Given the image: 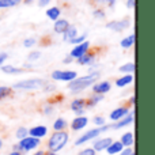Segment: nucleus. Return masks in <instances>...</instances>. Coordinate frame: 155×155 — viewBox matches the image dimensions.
Wrapping results in <instances>:
<instances>
[{
  "label": "nucleus",
  "instance_id": "obj_38",
  "mask_svg": "<svg viewBox=\"0 0 155 155\" xmlns=\"http://www.w3.org/2000/svg\"><path fill=\"white\" fill-rule=\"evenodd\" d=\"M49 3H51V0H40V2H38V5H40V7H46Z\"/></svg>",
  "mask_w": 155,
  "mask_h": 155
},
{
  "label": "nucleus",
  "instance_id": "obj_8",
  "mask_svg": "<svg viewBox=\"0 0 155 155\" xmlns=\"http://www.w3.org/2000/svg\"><path fill=\"white\" fill-rule=\"evenodd\" d=\"M88 46H90V42H87V41H84V42H82V44H78L75 48L71 51V57H76V59H79L80 56H83V54L87 53Z\"/></svg>",
  "mask_w": 155,
  "mask_h": 155
},
{
  "label": "nucleus",
  "instance_id": "obj_3",
  "mask_svg": "<svg viewBox=\"0 0 155 155\" xmlns=\"http://www.w3.org/2000/svg\"><path fill=\"white\" fill-rule=\"evenodd\" d=\"M44 86H45V82L42 79H27L14 84V88H16V90H35V88L44 87Z\"/></svg>",
  "mask_w": 155,
  "mask_h": 155
},
{
  "label": "nucleus",
  "instance_id": "obj_24",
  "mask_svg": "<svg viewBox=\"0 0 155 155\" xmlns=\"http://www.w3.org/2000/svg\"><path fill=\"white\" fill-rule=\"evenodd\" d=\"M132 75H125V76H123V78H120V79L116 82V84L118 86V87H124V86H127V84H129V83L132 82Z\"/></svg>",
  "mask_w": 155,
  "mask_h": 155
},
{
  "label": "nucleus",
  "instance_id": "obj_10",
  "mask_svg": "<svg viewBox=\"0 0 155 155\" xmlns=\"http://www.w3.org/2000/svg\"><path fill=\"white\" fill-rule=\"evenodd\" d=\"M127 114H128V109H127V107H117V109H114L112 113H110V120L118 121L123 117H125Z\"/></svg>",
  "mask_w": 155,
  "mask_h": 155
},
{
  "label": "nucleus",
  "instance_id": "obj_22",
  "mask_svg": "<svg viewBox=\"0 0 155 155\" xmlns=\"http://www.w3.org/2000/svg\"><path fill=\"white\" fill-rule=\"evenodd\" d=\"M22 0H0V8H8V7H15L21 3Z\"/></svg>",
  "mask_w": 155,
  "mask_h": 155
},
{
  "label": "nucleus",
  "instance_id": "obj_20",
  "mask_svg": "<svg viewBox=\"0 0 155 155\" xmlns=\"http://www.w3.org/2000/svg\"><path fill=\"white\" fill-rule=\"evenodd\" d=\"M3 72L5 74H15V75H18V74H23L25 70H22V68H16V67H12V65H4V67H2Z\"/></svg>",
  "mask_w": 155,
  "mask_h": 155
},
{
  "label": "nucleus",
  "instance_id": "obj_26",
  "mask_svg": "<svg viewBox=\"0 0 155 155\" xmlns=\"http://www.w3.org/2000/svg\"><path fill=\"white\" fill-rule=\"evenodd\" d=\"M67 127V123H65V120H63V118H57L56 121H54V124H53V128H54V131H63V129Z\"/></svg>",
  "mask_w": 155,
  "mask_h": 155
},
{
  "label": "nucleus",
  "instance_id": "obj_16",
  "mask_svg": "<svg viewBox=\"0 0 155 155\" xmlns=\"http://www.w3.org/2000/svg\"><path fill=\"white\" fill-rule=\"evenodd\" d=\"M123 147H124V146L121 144V142H112V144H110L109 147L106 148V151H107V153H109L110 155L118 154L121 150H123Z\"/></svg>",
  "mask_w": 155,
  "mask_h": 155
},
{
  "label": "nucleus",
  "instance_id": "obj_39",
  "mask_svg": "<svg viewBox=\"0 0 155 155\" xmlns=\"http://www.w3.org/2000/svg\"><path fill=\"white\" fill-rule=\"evenodd\" d=\"M131 153H132L131 148H125V150H121L120 151V155H129Z\"/></svg>",
  "mask_w": 155,
  "mask_h": 155
},
{
  "label": "nucleus",
  "instance_id": "obj_35",
  "mask_svg": "<svg viewBox=\"0 0 155 155\" xmlns=\"http://www.w3.org/2000/svg\"><path fill=\"white\" fill-rule=\"evenodd\" d=\"M94 124H97L98 127L104 125V124H105V118H104V117H99V116H98V117L94 118Z\"/></svg>",
  "mask_w": 155,
  "mask_h": 155
},
{
  "label": "nucleus",
  "instance_id": "obj_31",
  "mask_svg": "<svg viewBox=\"0 0 155 155\" xmlns=\"http://www.w3.org/2000/svg\"><path fill=\"white\" fill-rule=\"evenodd\" d=\"M84 40H86V34H83V35H80V37H75L74 40H71L70 42H72V44H82V42H84Z\"/></svg>",
  "mask_w": 155,
  "mask_h": 155
},
{
  "label": "nucleus",
  "instance_id": "obj_19",
  "mask_svg": "<svg viewBox=\"0 0 155 155\" xmlns=\"http://www.w3.org/2000/svg\"><path fill=\"white\" fill-rule=\"evenodd\" d=\"M94 56H90V54H83V56H80L79 59H78V63L79 64H82V65H90V64H93L94 63Z\"/></svg>",
  "mask_w": 155,
  "mask_h": 155
},
{
  "label": "nucleus",
  "instance_id": "obj_17",
  "mask_svg": "<svg viewBox=\"0 0 155 155\" xmlns=\"http://www.w3.org/2000/svg\"><path fill=\"white\" fill-rule=\"evenodd\" d=\"M63 34H64V40H65V41H71V40H74V38L76 37L78 30H76V27L70 26L64 33H63Z\"/></svg>",
  "mask_w": 155,
  "mask_h": 155
},
{
  "label": "nucleus",
  "instance_id": "obj_30",
  "mask_svg": "<svg viewBox=\"0 0 155 155\" xmlns=\"http://www.w3.org/2000/svg\"><path fill=\"white\" fill-rule=\"evenodd\" d=\"M41 57V52H31V53L29 54V56H27V60H29V61H35V60H38Z\"/></svg>",
  "mask_w": 155,
  "mask_h": 155
},
{
  "label": "nucleus",
  "instance_id": "obj_7",
  "mask_svg": "<svg viewBox=\"0 0 155 155\" xmlns=\"http://www.w3.org/2000/svg\"><path fill=\"white\" fill-rule=\"evenodd\" d=\"M129 25H131V21L128 18L124 19V21H112L106 25L107 29L110 30H114V31H123V30L128 29Z\"/></svg>",
  "mask_w": 155,
  "mask_h": 155
},
{
  "label": "nucleus",
  "instance_id": "obj_48",
  "mask_svg": "<svg viewBox=\"0 0 155 155\" xmlns=\"http://www.w3.org/2000/svg\"><path fill=\"white\" fill-rule=\"evenodd\" d=\"M2 146H3V142H2V139H0V148H2Z\"/></svg>",
  "mask_w": 155,
  "mask_h": 155
},
{
  "label": "nucleus",
  "instance_id": "obj_12",
  "mask_svg": "<svg viewBox=\"0 0 155 155\" xmlns=\"http://www.w3.org/2000/svg\"><path fill=\"white\" fill-rule=\"evenodd\" d=\"M46 132H48L46 127L38 125V127H34V128L30 129L29 134H30V136H31V137H37V139H40V137H44V136H45Z\"/></svg>",
  "mask_w": 155,
  "mask_h": 155
},
{
  "label": "nucleus",
  "instance_id": "obj_32",
  "mask_svg": "<svg viewBox=\"0 0 155 155\" xmlns=\"http://www.w3.org/2000/svg\"><path fill=\"white\" fill-rule=\"evenodd\" d=\"M23 45L26 46V48H30V46L35 45V40H34V38H27V40L23 41Z\"/></svg>",
  "mask_w": 155,
  "mask_h": 155
},
{
  "label": "nucleus",
  "instance_id": "obj_6",
  "mask_svg": "<svg viewBox=\"0 0 155 155\" xmlns=\"http://www.w3.org/2000/svg\"><path fill=\"white\" fill-rule=\"evenodd\" d=\"M75 78H76L75 71H53V72H52V79H54V80L72 82Z\"/></svg>",
  "mask_w": 155,
  "mask_h": 155
},
{
  "label": "nucleus",
  "instance_id": "obj_41",
  "mask_svg": "<svg viewBox=\"0 0 155 155\" xmlns=\"http://www.w3.org/2000/svg\"><path fill=\"white\" fill-rule=\"evenodd\" d=\"M45 113L46 114H51L52 113V106H45Z\"/></svg>",
  "mask_w": 155,
  "mask_h": 155
},
{
  "label": "nucleus",
  "instance_id": "obj_9",
  "mask_svg": "<svg viewBox=\"0 0 155 155\" xmlns=\"http://www.w3.org/2000/svg\"><path fill=\"white\" fill-rule=\"evenodd\" d=\"M93 90L95 94H105L110 90V83L107 82V80H105V82H98L93 86Z\"/></svg>",
  "mask_w": 155,
  "mask_h": 155
},
{
  "label": "nucleus",
  "instance_id": "obj_13",
  "mask_svg": "<svg viewBox=\"0 0 155 155\" xmlns=\"http://www.w3.org/2000/svg\"><path fill=\"white\" fill-rule=\"evenodd\" d=\"M132 121H134V114H127L125 117H123L121 120H118L114 125H110V127H112L113 129H120V128H123V127L129 125Z\"/></svg>",
  "mask_w": 155,
  "mask_h": 155
},
{
  "label": "nucleus",
  "instance_id": "obj_4",
  "mask_svg": "<svg viewBox=\"0 0 155 155\" xmlns=\"http://www.w3.org/2000/svg\"><path fill=\"white\" fill-rule=\"evenodd\" d=\"M109 128H110L109 125H102V127H98V128L90 129V131L86 132L83 136H80L79 139L76 140V142H75V146H80V144H83V143H86V142H90L91 139H94V137L99 136V135H101V132L107 131Z\"/></svg>",
  "mask_w": 155,
  "mask_h": 155
},
{
  "label": "nucleus",
  "instance_id": "obj_50",
  "mask_svg": "<svg viewBox=\"0 0 155 155\" xmlns=\"http://www.w3.org/2000/svg\"><path fill=\"white\" fill-rule=\"evenodd\" d=\"M129 155H135V153H134V151H132V153H131V154H129Z\"/></svg>",
  "mask_w": 155,
  "mask_h": 155
},
{
  "label": "nucleus",
  "instance_id": "obj_5",
  "mask_svg": "<svg viewBox=\"0 0 155 155\" xmlns=\"http://www.w3.org/2000/svg\"><path fill=\"white\" fill-rule=\"evenodd\" d=\"M38 144H40V139L30 136V137H23V139H21L19 144L16 146L15 148H19V150H22V151H30V150H34Z\"/></svg>",
  "mask_w": 155,
  "mask_h": 155
},
{
  "label": "nucleus",
  "instance_id": "obj_27",
  "mask_svg": "<svg viewBox=\"0 0 155 155\" xmlns=\"http://www.w3.org/2000/svg\"><path fill=\"white\" fill-rule=\"evenodd\" d=\"M120 72H128V74L135 72V64H134V63H127V64L121 65V67H120Z\"/></svg>",
  "mask_w": 155,
  "mask_h": 155
},
{
  "label": "nucleus",
  "instance_id": "obj_44",
  "mask_svg": "<svg viewBox=\"0 0 155 155\" xmlns=\"http://www.w3.org/2000/svg\"><path fill=\"white\" fill-rule=\"evenodd\" d=\"M33 155H45V154H44V151H37V153L33 154Z\"/></svg>",
  "mask_w": 155,
  "mask_h": 155
},
{
  "label": "nucleus",
  "instance_id": "obj_23",
  "mask_svg": "<svg viewBox=\"0 0 155 155\" xmlns=\"http://www.w3.org/2000/svg\"><path fill=\"white\" fill-rule=\"evenodd\" d=\"M46 15H48L52 21H57V18L60 16V8H57V7L49 8V10L46 11Z\"/></svg>",
  "mask_w": 155,
  "mask_h": 155
},
{
  "label": "nucleus",
  "instance_id": "obj_25",
  "mask_svg": "<svg viewBox=\"0 0 155 155\" xmlns=\"http://www.w3.org/2000/svg\"><path fill=\"white\" fill-rule=\"evenodd\" d=\"M134 42H135V34H132L121 41V46H123V48H131V46L134 45Z\"/></svg>",
  "mask_w": 155,
  "mask_h": 155
},
{
  "label": "nucleus",
  "instance_id": "obj_28",
  "mask_svg": "<svg viewBox=\"0 0 155 155\" xmlns=\"http://www.w3.org/2000/svg\"><path fill=\"white\" fill-rule=\"evenodd\" d=\"M102 99H104V94H94V95L91 97L90 102H88V106H94V105H97L98 102H101Z\"/></svg>",
  "mask_w": 155,
  "mask_h": 155
},
{
  "label": "nucleus",
  "instance_id": "obj_46",
  "mask_svg": "<svg viewBox=\"0 0 155 155\" xmlns=\"http://www.w3.org/2000/svg\"><path fill=\"white\" fill-rule=\"evenodd\" d=\"M31 2H33V0H25V3H26V4H30Z\"/></svg>",
  "mask_w": 155,
  "mask_h": 155
},
{
  "label": "nucleus",
  "instance_id": "obj_18",
  "mask_svg": "<svg viewBox=\"0 0 155 155\" xmlns=\"http://www.w3.org/2000/svg\"><path fill=\"white\" fill-rule=\"evenodd\" d=\"M121 144L123 146H127V147H129V146L134 144V135L131 134V132H127V134H124L123 136H121Z\"/></svg>",
  "mask_w": 155,
  "mask_h": 155
},
{
  "label": "nucleus",
  "instance_id": "obj_37",
  "mask_svg": "<svg viewBox=\"0 0 155 155\" xmlns=\"http://www.w3.org/2000/svg\"><path fill=\"white\" fill-rule=\"evenodd\" d=\"M7 57H8L7 53H4V52H0V65H3V63L7 60Z\"/></svg>",
  "mask_w": 155,
  "mask_h": 155
},
{
  "label": "nucleus",
  "instance_id": "obj_42",
  "mask_svg": "<svg viewBox=\"0 0 155 155\" xmlns=\"http://www.w3.org/2000/svg\"><path fill=\"white\" fill-rule=\"evenodd\" d=\"M105 2H107V4H109L110 7H113V5H114V3H116V0H105Z\"/></svg>",
  "mask_w": 155,
  "mask_h": 155
},
{
  "label": "nucleus",
  "instance_id": "obj_1",
  "mask_svg": "<svg viewBox=\"0 0 155 155\" xmlns=\"http://www.w3.org/2000/svg\"><path fill=\"white\" fill-rule=\"evenodd\" d=\"M99 78V72H90L86 76H80V78H75L72 82L68 84V88L72 91H82L86 87L91 86L93 83H95Z\"/></svg>",
  "mask_w": 155,
  "mask_h": 155
},
{
  "label": "nucleus",
  "instance_id": "obj_43",
  "mask_svg": "<svg viewBox=\"0 0 155 155\" xmlns=\"http://www.w3.org/2000/svg\"><path fill=\"white\" fill-rule=\"evenodd\" d=\"M63 63H65V64H70V63H72V57H68V59H65Z\"/></svg>",
  "mask_w": 155,
  "mask_h": 155
},
{
  "label": "nucleus",
  "instance_id": "obj_15",
  "mask_svg": "<svg viewBox=\"0 0 155 155\" xmlns=\"http://www.w3.org/2000/svg\"><path fill=\"white\" fill-rule=\"evenodd\" d=\"M86 125H87V118L83 117V116H79V117H76L75 120L72 121V124H71V127H72L74 131H79V129H83Z\"/></svg>",
  "mask_w": 155,
  "mask_h": 155
},
{
  "label": "nucleus",
  "instance_id": "obj_34",
  "mask_svg": "<svg viewBox=\"0 0 155 155\" xmlns=\"http://www.w3.org/2000/svg\"><path fill=\"white\" fill-rule=\"evenodd\" d=\"M94 16L98 18V19H104L105 18V12L102 10H97V11H94Z\"/></svg>",
  "mask_w": 155,
  "mask_h": 155
},
{
  "label": "nucleus",
  "instance_id": "obj_33",
  "mask_svg": "<svg viewBox=\"0 0 155 155\" xmlns=\"http://www.w3.org/2000/svg\"><path fill=\"white\" fill-rule=\"evenodd\" d=\"M79 155H95V150L94 148H86V150L80 151Z\"/></svg>",
  "mask_w": 155,
  "mask_h": 155
},
{
  "label": "nucleus",
  "instance_id": "obj_47",
  "mask_svg": "<svg viewBox=\"0 0 155 155\" xmlns=\"http://www.w3.org/2000/svg\"><path fill=\"white\" fill-rule=\"evenodd\" d=\"M48 155H59V154H57V153H49Z\"/></svg>",
  "mask_w": 155,
  "mask_h": 155
},
{
  "label": "nucleus",
  "instance_id": "obj_36",
  "mask_svg": "<svg viewBox=\"0 0 155 155\" xmlns=\"http://www.w3.org/2000/svg\"><path fill=\"white\" fill-rule=\"evenodd\" d=\"M8 93H10V88L8 87H0V99H2L3 97L7 95Z\"/></svg>",
  "mask_w": 155,
  "mask_h": 155
},
{
  "label": "nucleus",
  "instance_id": "obj_14",
  "mask_svg": "<svg viewBox=\"0 0 155 155\" xmlns=\"http://www.w3.org/2000/svg\"><path fill=\"white\" fill-rule=\"evenodd\" d=\"M68 27H70V23H68V21H65V19H57V21H54V31L56 33L63 34Z\"/></svg>",
  "mask_w": 155,
  "mask_h": 155
},
{
  "label": "nucleus",
  "instance_id": "obj_45",
  "mask_svg": "<svg viewBox=\"0 0 155 155\" xmlns=\"http://www.w3.org/2000/svg\"><path fill=\"white\" fill-rule=\"evenodd\" d=\"M10 155H21V153H18V151H14V153H11Z\"/></svg>",
  "mask_w": 155,
  "mask_h": 155
},
{
  "label": "nucleus",
  "instance_id": "obj_49",
  "mask_svg": "<svg viewBox=\"0 0 155 155\" xmlns=\"http://www.w3.org/2000/svg\"><path fill=\"white\" fill-rule=\"evenodd\" d=\"M97 2H99V3H102V2H105V0H97Z\"/></svg>",
  "mask_w": 155,
  "mask_h": 155
},
{
  "label": "nucleus",
  "instance_id": "obj_2",
  "mask_svg": "<svg viewBox=\"0 0 155 155\" xmlns=\"http://www.w3.org/2000/svg\"><path fill=\"white\" fill-rule=\"evenodd\" d=\"M68 142V134L64 131H57L51 136L48 143V147L52 153H57L60 151Z\"/></svg>",
  "mask_w": 155,
  "mask_h": 155
},
{
  "label": "nucleus",
  "instance_id": "obj_29",
  "mask_svg": "<svg viewBox=\"0 0 155 155\" xmlns=\"http://www.w3.org/2000/svg\"><path fill=\"white\" fill-rule=\"evenodd\" d=\"M27 134H29V131H27L25 127H21V128L16 131V137H18V139H23V137H27Z\"/></svg>",
  "mask_w": 155,
  "mask_h": 155
},
{
  "label": "nucleus",
  "instance_id": "obj_11",
  "mask_svg": "<svg viewBox=\"0 0 155 155\" xmlns=\"http://www.w3.org/2000/svg\"><path fill=\"white\" fill-rule=\"evenodd\" d=\"M113 140L110 137H104V139H99L94 143V150L95 151H102V150H106L110 144H112Z\"/></svg>",
  "mask_w": 155,
  "mask_h": 155
},
{
  "label": "nucleus",
  "instance_id": "obj_40",
  "mask_svg": "<svg viewBox=\"0 0 155 155\" xmlns=\"http://www.w3.org/2000/svg\"><path fill=\"white\" fill-rule=\"evenodd\" d=\"M127 7H128V8H134L135 7V0H128V2H127Z\"/></svg>",
  "mask_w": 155,
  "mask_h": 155
},
{
  "label": "nucleus",
  "instance_id": "obj_21",
  "mask_svg": "<svg viewBox=\"0 0 155 155\" xmlns=\"http://www.w3.org/2000/svg\"><path fill=\"white\" fill-rule=\"evenodd\" d=\"M84 99H75V101H72V104H71V109L74 110V112H78V110H84Z\"/></svg>",
  "mask_w": 155,
  "mask_h": 155
}]
</instances>
